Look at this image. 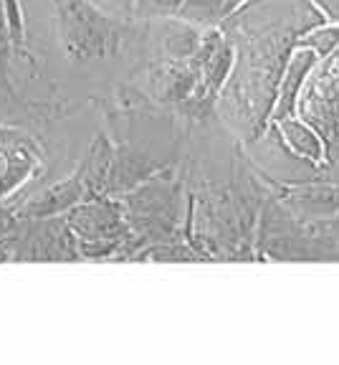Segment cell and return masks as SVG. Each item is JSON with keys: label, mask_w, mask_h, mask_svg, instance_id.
Returning a JSON list of instances; mask_svg holds the SVG:
<instances>
[{"label": "cell", "mask_w": 339, "mask_h": 365, "mask_svg": "<svg viewBox=\"0 0 339 365\" xmlns=\"http://www.w3.org/2000/svg\"><path fill=\"white\" fill-rule=\"evenodd\" d=\"M117 6H125V8H130V13H132V6H135V0H114Z\"/></svg>", "instance_id": "cell-11"}, {"label": "cell", "mask_w": 339, "mask_h": 365, "mask_svg": "<svg viewBox=\"0 0 339 365\" xmlns=\"http://www.w3.org/2000/svg\"><path fill=\"white\" fill-rule=\"evenodd\" d=\"M319 58L306 48V46L296 43L288 53V61L283 66L281 81H278L276 89V102H273V112H271V122L283 120V117H294L296 114V104H299L301 89H304L306 79H309L311 68L317 66Z\"/></svg>", "instance_id": "cell-4"}, {"label": "cell", "mask_w": 339, "mask_h": 365, "mask_svg": "<svg viewBox=\"0 0 339 365\" xmlns=\"http://www.w3.org/2000/svg\"><path fill=\"white\" fill-rule=\"evenodd\" d=\"M244 3H249V0H228V3H226V8H223V18H226L228 13H233V11H236L238 6H244Z\"/></svg>", "instance_id": "cell-10"}, {"label": "cell", "mask_w": 339, "mask_h": 365, "mask_svg": "<svg viewBox=\"0 0 339 365\" xmlns=\"http://www.w3.org/2000/svg\"><path fill=\"white\" fill-rule=\"evenodd\" d=\"M309 3L324 18V23L339 26V0H309Z\"/></svg>", "instance_id": "cell-9"}, {"label": "cell", "mask_w": 339, "mask_h": 365, "mask_svg": "<svg viewBox=\"0 0 339 365\" xmlns=\"http://www.w3.org/2000/svg\"><path fill=\"white\" fill-rule=\"evenodd\" d=\"M271 125L276 127V135L283 143V148L294 155V158L304 160V163L314 165L317 170L324 165L322 137H319V132L314 130V127L306 125L301 117H296L294 114V117H283V120H276V122H271Z\"/></svg>", "instance_id": "cell-5"}, {"label": "cell", "mask_w": 339, "mask_h": 365, "mask_svg": "<svg viewBox=\"0 0 339 365\" xmlns=\"http://www.w3.org/2000/svg\"><path fill=\"white\" fill-rule=\"evenodd\" d=\"M299 46H306L317 58H327L339 48V26L334 23H319L311 31H306L299 38Z\"/></svg>", "instance_id": "cell-7"}, {"label": "cell", "mask_w": 339, "mask_h": 365, "mask_svg": "<svg viewBox=\"0 0 339 365\" xmlns=\"http://www.w3.org/2000/svg\"><path fill=\"white\" fill-rule=\"evenodd\" d=\"M226 3L228 0H182V8L177 13V18L192 23V26H200V29L218 26L223 21Z\"/></svg>", "instance_id": "cell-6"}, {"label": "cell", "mask_w": 339, "mask_h": 365, "mask_svg": "<svg viewBox=\"0 0 339 365\" xmlns=\"http://www.w3.org/2000/svg\"><path fill=\"white\" fill-rule=\"evenodd\" d=\"M319 23L324 18L309 0H249L218 23L233 43V66L215 114L241 145L268 127L288 53Z\"/></svg>", "instance_id": "cell-1"}, {"label": "cell", "mask_w": 339, "mask_h": 365, "mask_svg": "<svg viewBox=\"0 0 339 365\" xmlns=\"http://www.w3.org/2000/svg\"><path fill=\"white\" fill-rule=\"evenodd\" d=\"M182 0H135L132 13L142 21H160V18H177Z\"/></svg>", "instance_id": "cell-8"}, {"label": "cell", "mask_w": 339, "mask_h": 365, "mask_svg": "<svg viewBox=\"0 0 339 365\" xmlns=\"http://www.w3.org/2000/svg\"><path fill=\"white\" fill-rule=\"evenodd\" d=\"M132 211L137 213V221L145 223V234L162 236L167 244V239L180 226L182 185L175 180L152 182L132 198Z\"/></svg>", "instance_id": "cell-3"}, {"label": "cell", "mask_w": 339, "mask_h": 365, "mask_svg": "<svg viewBox=\"0 0 339 365\" xmlns=\"http://www.w3.org/2000/svg\"><path fill=\"white\" fill-rule=\"evenodd\" d=\"M296 117L314 127L324 143V165L314 182H339V48L311 68Z\"/></svg>", "instance_id": "cell-2"}]
</instances>
